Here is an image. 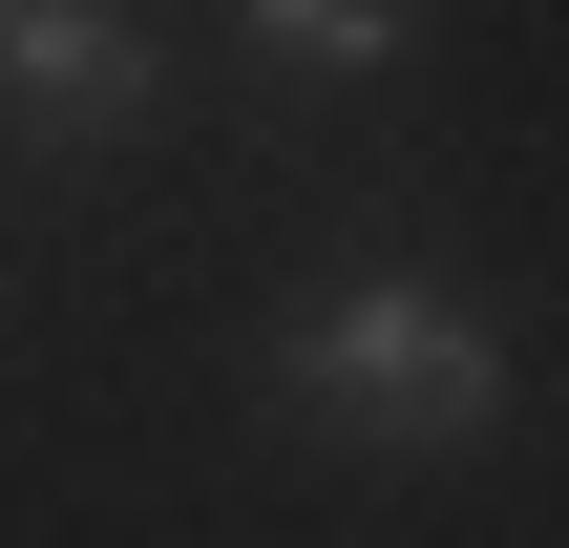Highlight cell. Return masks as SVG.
I'll list each match as a JSON object with an SVG mask.
<instances>
[{"instance_id": "6da1fadb", "label": "cell", "mask_w": 569, "mask_h": 548, "mask_svg": "<svg viewBox=\"0 0 569 548\" xmlns=\"http://www.w3.org/2000/svg\"><path fill=\"white\" fill-rule=\"evenodd\" d=\"M274 380H296L317 422L401 444V465H422V444H486V401H507V359L465 338V296H443V275H359V296H317Z\"/></svg>"}, {"instance_id": "7a4b0ae2", "label": "cell", "mask_w": 569, "mask_h": 548, "mask_svg": "<svg viewBox=\"0 0 569 548\" xmlns=\"http://www.w3.org/2000/svg\"><path fill=\"white\" fill-rule=\"evenodd\" d=\"M0 84L63 106V127H148V42H127L106 0H21V21H0Z\"/></svg>"}, {"instance_id": "3957f363", "label": "cell", "mask_w": 569, "mask_h": 548, "mask_svg": "<svg viewBox=\"0 0 569 548\" xmlns=\"http://www.w3.org/2000/svg\"><path fill=\"white\" fill-rule=\"evenodd\" d=\"M253 42H274V63H338V84H359V63H401V0H253Z\"/></svg>"}, {"instance_id": "277c9868", "label": "cell", "mask_w": 569, "mask_h": 548, "mask_svg": "<svg viewBox=\"0 0 569 548\" xmlns=\"http://www.w3.org/2000/svg\"><path fill=\"white\" fill-rule=\"evenodd\" d=\"M0 21H21V0H0Z\"/></svg>"}]
</instances>
